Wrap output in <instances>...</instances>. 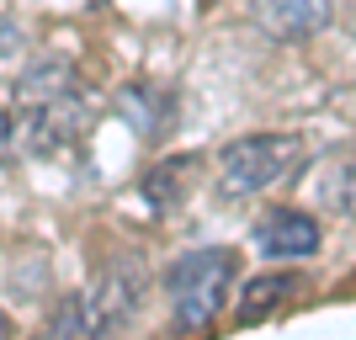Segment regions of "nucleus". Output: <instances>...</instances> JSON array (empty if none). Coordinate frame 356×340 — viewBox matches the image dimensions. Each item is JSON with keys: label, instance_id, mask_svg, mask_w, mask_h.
I'll list each match as a JSON object with an SVG mask.
<instances>
[{"label": "nucleus", "instance_id": "1", "mask_svg": "<svg viewBox=\"0 0 356 340\" xmlns=\"http://www.w3.org/2000/svg\"><path fill=\"white\" fill-rule=\"evenodd\" d=\"M90 122L86 80L70 59H38L22 70L11 90V106L0 118V144L16 160H54L80 144Z\"/></svg>", "mask_w": 356, "mask_h": 340}, {"label": "nucleus", "instance_id": "2", "mask_svg": "<svg viewBox=\"0 0 356 340\" xmlns=\"http://www.w3.org/2000/svg\"><path fill=\"white\" fill-rule=\"evenodd\" d=\"M144 282H149L144 277V261H138L134 250L112 255V261L90 277V287L70 293L59 309H54L48 335H118L122 325H134V319H138Z\"/></svg>", "mask_w": 356, "mask_h": 340}, {"label": "nucleus", "instance_id": "3", "mask_svg": "<svg viewBox=\"0 0 356 340\" xmlns=\"http://www.w3.org/2000/svg\"><path fill=\"white\" fill-rule=\"evenodd\" d=\"M239 277V255L229 245H197L181 250L165 266V303L176 330H208L229 303V287Z\"/></svg>", "mask_w": 356, "mask_h": 340}, {"label": "nucleus", "instance_id": "4", "mask_svg": "<svg viewBox=\"0 0 356 340\" xmlns=\"http://www.w3.org/2000/svg\"><path fill=\"white\" fill-rule=\"evenodd\" d=\"M303 165V138L298 133H250V138H234L213 160V192L223 202H250V197L271 192L277 181L298 176Z\"/></svg>", "mask_w": 356, "mask_h": 340}, {"label": "nucleus", "instance_id": "5", "mask_svg": "<svg viewBox=\"0 0 356 340\" xmlns=\"http://www.w3.org/2000/svg\"><path fill=\"white\" fill-rule=\"evenodd\" d=\"M335 0H250V27L271 43H309L330 27Z\"/></svg>", "mask_w": 356, "mask_h": 340}, {"label": "nucleus", "instance_id": "6", "mask_svg": "<svg viewBox=\"0 0 356 340\" xmlns=\"http://www.w3.org/2000/svg\"><path fill=\"white\" fill-rule=\"evenodd\" d=\"M319 239H325L319 223L298 207H271L255 223V255H266V261H309L319 250Z\"/></svg>", "mask_w": 356, "mask_h": 340}, {"label": "nucleus", "instance_id": "7", "mask_svg": "<svg viewBox=\"0 0 356 340\" xmlns=\"http://www.w3.org/2000/svg\"><path fill=\"white\" fill-rule=\"evenodd\" d=\"M118 112H122V122H134V133L144 144H160L176 128V90L160 86V80H134L118 96Z\"/></svg>", "mask_w": 356, "mask_h": 340}, {"label": "nucleus", "instance_id": "8", "mask_svg": "<svg viewBox=\"0 0 356 340\" xmlns=\"http://www.w3.org/2000/svg\"><path fill=\"white\" fill-rule=\"evenodd\" d=\"M197 176H202V154H170V160H160L154 170L144 176V202L154 207V213H176L186 197H192Z\"/></svg>", "mask_w": 356, "mask_h": 340}, {"label": "nucleus", "instance_id": "9", "mask_svg": "<svg viewBox=\"0 0 356 340\" xmlns=\"http://www.w3.org/2000/svg\"><path fill=\"white\" fill-rule=\"evenodd\" d=\"M298 293V282L287 277V271H266V277H255L245 293H239L234 303V330H255V325H266V319H277V314L293 303Z\"/></svg>", "mask_w": 356, "mask_h": 340}, {"label": "nucleus", "instance_id": "10", "mask_svg": "<svg viewBox=\"0 0 356 340\" xmlns=\"http://www.w3.org/2000/svg\"><path fill=\"white\" fill-rule=\"evenodd\" d=\"M319 197H325L341 218H356V154L351 160H335L325 170V181H319Z\"/></svg>", "mask_w": 356, "mask_h": 340}, {"label": "nucleus", "instance_id": "11", "mask_svg": "<svg viewBox=\"0 0 356 340\" xmlns=\"http://www.w3.org/2000/svg\"><path fill=\"white\" fill-rule=\"evenodd\" d=\"M22 48H27V38H22V22L0 11V59H16Z\"/></svg>", "mask_w": 356, "mask_h": 340}, {"label": "nucleus", "instance_id": "12", "mask_svg": "<svg viewBox=\"0 0 356 340\" xmlns=\"http://www.w3.org/2000/svg\"><path fill=\"white\" fill-rule=\"evenodd\" d=\"M335 106H341L346 118H351V122H356V90H346V96H341V102H335Z\"/></svg>", "mask_w": 356, "mask_h": 340}, {"label": "nucleus", "instance_id": "13", "mask_svg": "<svg viewBox=\"0 0 356 340\" xmlns=\"http://www.w3.org/2000/svg\"><path fill=\"white\" fill-rule=\"evenodd\" d=\"M6 335H16V325H11V314L0 309V340H6Z\"/></svg>", "mask_w": 356, "mask_h": 340}]
</instances>
